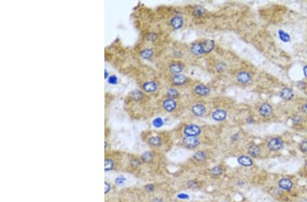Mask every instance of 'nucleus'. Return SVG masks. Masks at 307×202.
Segmentation results:
<instances>
[{"label": "nucleus", "instance_id": "7", "mask_svg": "<svg viewBox=\"0 0 307 202\" xmlns=\"http://www.w3.org/2000/svg\"><path fill=\"white\" fill-rule=\"evenodd\" d=\"M163 108L165 110V111L168 112H171L174 111L177 108V102H175V100H173V99H167L163 102Z\"/></svg>", "mask_w": 307, "mask_h": 202}, {"label": "nucleus", "instance_id": "23", "mask_svg": "<svg viewBox=\"0 0 307 202\" xmlns=\"http://www.w3.org/2000/svg\"><path fill=\"white\" fill-rule=\"evenodd\" d=\"M167 97H168V98L175 100V99L179 97L180 93H179V92L176 90V89L170 88L169 89H168L167 91Z\"/></svg>", "mask_w": 307, "mask_h": 202}, {"label": "nucleus", "instance_id": "40", "mask_svg": "<svg viewBox=\"0 0 307 202\" xmlns=\"http://www.w3.org/2000/svg\"><path fill=\"white\" fill-rule=\"evenodd\" d=\"M197 183L195 182H194V181H190V182H189V187H191V188H194V187H197Z\"/></svg>", "mask_w": 307, "mask_h": 202}, {"label": "nucleus", "instance_id": "33", "mask_svg": "<svg viewBox=\"0 0 307 202\" xmlns=\"http://www.w3.org/2000/svg\"><path fill=\"white\" fill-rule=\"evenodd\" d=\"M108 82L111 84H115L118 82V78L115 76H111L108 78Z\"/></svg>", "mask_w": 307, "mask_h": 202}, {"label": "nucleus", "instance_id": "11", "mask_svg": "<svg viewBox=\"0 0 307 202\" xmlns=\"http://www.w3.org/2000/svg\"><path fill=\"white\" fill-rule=\"evenodd\" d=\"M184 66L182 63H178V62H174V63H171V65L169 66V72L174 75L180 74L184 70Z\"/></svg>", "mask_w": 307, "mask_h": 202}, {"label": "nucleus", "instance_id": "3", "mask_svg": "<svg viewBox=\"0 0 307 202\" xmlns=\"http://www.w3.org/2000/svg\"><path fill=\"white\" fill-rule=\"evenodd\" d=\"M201 127L195 124L186 125L184 129V134L187 136H197L201 134Z\"/></svg>", "mask_w": 307, "mask_h": 202}, {"label": "nucleus", "instance_id": "8", "mask_svg": "<svg viewBox=\"0 0 307 202\" xmlns=\"http://www.w3.org/2000/svg\"><path fill=\"white\" fill-rule=\"evenodd\" d=\"M280 97L285 101H290L294 97V93L292 89L285 87L280 92Z\"/></svg>", "mask_w": 307, "mask_h": 202}, {"label": "nucleus", "instance_id": "35", "mask_svg": "<svg viewBox=\"0 0 307 202\" xmlns=\"http://www.w3.org/2000/svg\"><path fill=\"white\" fill-rule=\"evenodd\" d=\"M155 187L154 186V185H152V184H150V185H146L145 187V189L147 190L148 192H152L154 190Z\"/></svg>", "mask_w": 307, "mask_h": 202}, {"label": "nucleus", "instance_id": "13", "mask_svg": "<svg viewBox=\"0 0 307 202\" xmlns=\"http://www.w3.org/2000/svg\"><path fill=\"white\" fill-rule=\"evenodd\" d=\"M183 23H184L183 18L178 15L174 16L173 17L171 18V19L170 20L171 25L172 26L173 28L175 29H179L180 28H182V27L183 26Z\"/></svg>", "mask_w": 307, "mask_h": 202}, {"label": "nucleus", "instance_id": "15", "mask_svg": "<svg viewBox=\"0 0 307 202\" xmlns=\"http://www.w3.org/2000/svg\"><path fill=\"white\" fill-rule=\"evenodd\" d=\"M143 89L146 93H153L157 90L158 85L155 82L153 81H148L144 82L143 86Z\"/></svg>", "mask_w": 307, "mask_h": 202}, {"label": "nucleus", "instance_id": "16", "mask_svg": "<svg viewBox=\"0 0 307 202\" xmlns=\"http://www.w3.org/2000/svg\"><path fill=\"white\" fill-rule=\"evenodd\" d=\"M238 162L240 165L244 167H251L253 165V161L251 158L246 155H242L238 157Z\"/></svg>", "mask_w": 307, "mask_h": 202}, {"label": "nucleus", "instance_id": "37", "mask_svg": "<svg viewBox=\"0 0 307 202\" xmlns=\"http://www.w3.org/2000/svg\"><path fill=\"white\" fill-rule=\"evenodd\" d=\"M111 190V185L110 184L107 182H105V193L107 194V193L109 192V190Z\"/></svg>", "mask_w": 307, "mask_h": 202}, {"label": "nucleus", "instance_id": "25", "mask_svg": "<svg viewBox=\"0 0 307 202\" xmlns=\"http://www.w3.org/2000/svg\"><path fill=\"white\" fill-rule=\"evenodd\" d=\"M141 159L145 163H150L154 159V155L151 152H145L141 155Z\"/></svg>", "mask_w": 307, "mask_h": 202}, {"label": "nucleus", "instance_id": "1", "mask_svg": "<svg viewBox=\"0 0 307 202\" xmlns=\"http://www.w3.org/2000/svg\"><path fill=\"white\" fill-rule=\"evenodd\" d=\"M284 142L281 137H272L268 142L267 148L270 151H278L283 148Z\"/></svg>", "mask_w": 307, "mask_h": 202}, {"label": "nucleus", "instance_id": "26", "mask_svg": "<svg viewBox=\"0 0 307 202\" xmlns=\"http://www.w3.org/2000/svg\"><path fill=\"white\" fill-rule=\"evenodd\" d=\"M114 165H115V163L111 159H109V158L105 159V171H108L112 170L113 169Z\"/></svg>", "mask_w": 307, "mask_h": 202}, {"label": "nucleus", "instance_id": "31", "mask_svg": "<svg viewBox=\"0 0 307 202\" xmlns=\"http://www.w3.org/2000/svg\"><path fill=\"white\" fill-rule=\"evenodd\" d=\"M126 178L124 176H120L115 179V182L118 185H124L126 182Z\"/></svg>", "mask_w": 307, "mask_h": 202}, {"label": "nucleus", "instance_id": "17", "mask_svg": "<svg viewBox=\"0 0 307 202\" xmlns=\"http://www.w3.org/2000/svg\"><path fill=\"white\" fill-rule=\"evenodd\" d=\"M190 50H191V53L193 54L194 55H196V56L204 54V52H203V49L201 43L192 44Z\"/></svg>", "mask_w": 307, "mask_h": 202}, {"label": "nucleus", "instance_id": "20", "mask_svg": "<svg viewBox=\"0 0 307 202\" xmlns=\"http://www.w3.org/2000/svg\"><path fill=\"white\" fill-rule=\"evenodd\" d=\"M162 139L160 136H152L148 140V144L150 146L154 147H159L161 146Z\"/></svg>", "mask_w": 307, "mask_h": 202}, {"label": "nucleus", "instance_id": "6", "mask_svg": "<svg viewBox=\"0 0 307 202\" xmlns=\"http://www.w3.org/2000/svg\"><path fill=\"white\" fill-rule=\"evenodd\" d=\"M192 112L197 116H203L206 113V108L202 104H195L192 106Z\"/></svg>", "mask_w": 307, "mask_h": 202}, {"label": "nucleus", "instance_id": "4", "mask_svg": "<svg viewBox=\"0 0 307 202\" xmlns=\"http://www.w3.org/2000/svg\"><path fill=\"white\" fill-rule=\"evenodd\" d=\"M259 112L260 115L263 117H269L272 115L273 112L272 105L268 103H263L260 105L259 108Z\"/></svg>", "mask_w": 307, "mask_h": 202}, {"label": "nucleus", "instance_id": "27", "mask_svg": "<svg viewBox=\"0 0 307 202\" xmlns=\"http://www.w3.org/2000/svg\"><path fill=\"white\" fill-rule=\"evenodd\" d=\"M223 169L221 166H215L211 169V174L214 176H221L223 174Z\"/></svg>", "mask_w": 307, "mask_h": 202}, {"label": "nucleus", "instance_id": "5", "mask_svg": "<svg viewBox=\"0 0 307 202\" xmlns=\"http://www.w3.org/2000/svg\"><path fill=\"white\" fill-rule=\"evenodd\" d=\"M238 81L241 84H247L251 80V75L246 71H241L238 72L236 76Z\"/></svg>", "mask_w": 307, "mask_h": 202}, {"label": "nucleus", "instance_id": "22", "mask_svg": "<svg viewBox=\"0 0 307 202\" xmlns=\"http://www.w3.org/2000/svg\"><path fill=\"white\" fill-rule=\"evenodd\" d=\"M154 51L152 49H145L142 50L140 52V55L142 58L144 59H150L153 56Z\"/></svg>", "mask_w": 307, "mask_h": 202}, {"label": "nucleus", "instance_id": "12", "mask_svg": "<svg viewBox=\"0 0 307 202\" xmlns=\"http://www.w3.org/2000/svg\"><path fill=\"white\" fill-rule=\"evenodd\" d=\"M194 93L199 96H206L209 95L210 93V89L209 87L203 85V84H198L194 87Z\"/></svg>", "mask_w": 307, "mask_h": 202}, {"label": "nucleus", "instance_id": "28", "mask_svg": "<svg viewBox=\"0 0 307 202\" xmlns=\"http://www.w3.org/2000/svg\"><path fill=\"white\" fill-rule=\"evenodd\" d=\"M131 95H132V99L136 101L141 100V99L143 98V94H142V93L140 91H138V90H135L134 91H132V93H131Z\"/></svg>", "mask_w": 307, "mask_h": 202}, {"label": "nucleus", "instance_id": "38", "mask_svg": "<svg viewBox=\"0 0 307 202\" xmlns=\"http://www.w3.org/2000/svg\"><path fill=\"white\" fill-rule=\"evenodd\" d=\"M301 110L304 112V114H307V104H304L302 105Z\"/></svg>", "mask_w": 307, "mask_h": 202}, {"label": "nucleus", "instance_id": "18", "mask_svg": "<svg viewBox=\"0 0 307 202\" xmlns=\"http://www.w3.org/2000/svg\"><path fill=\"white\" fill-rule=\"evenodd\" d=\"M204 53H208L214 49V42L212 40H205L201 42Z\"/></svg>", "mask_w": 307, "mask_h": 202}, {"label": "nucleus", "instance_id": "14", "mask_svg": "<svg viewBox=\"0 0 307 202\" xmlns=\"http://www.w3.org/2000/svg\"><path fill=\"white\" fill-rule=\"evenodd\" d=\"M212 118L216 121H223L227 118V112L222 109H218L213 112Z\"/></svg>", "mask_w": 307, "mask_h": 202}, {"label": "nucleus", "instance_id": "41", "mask_svg": "<svg viewBox=\"0 0 307 202\" xmlns=\"http://www.w3.org/2000/svg\"><path fill=\"white\" fill-rule=\"evenodd\" d=\"M303 73H304V75L305 76V77L307 78V65H306L303 68Z\"/></svg>", "mask_w": 307, "mask_h": 202}, {"label": "nucleus", "instance_id": "9", "mask_svg": "<svg viewBox=\"0 0 307 202\" xmlns=\"http://www.w3.org/2000/svg\"><path fill=\"white\" fill-rule=\"evenodd\" d=\"M187 80V77L185 75L180 73V74L174 75L171 78V82L173 85L181 86L186 83Z\"/></svg>", "mask_w": 307, "mask_h": 202}, {"label": "nucleus", "instance_id": "43", "mask_svg": "<svg viewBox=\"0 0 307 202\" xmlns=\"http://www.w3.org/2000/svg\"><path fill=\"white\" fill-rule=\"evenodd\" d=\"M105 78H108V76H109V73H108V72H107V70H105Z\"/></svg>", "mask_w": 307, "mask_h": 202}, {"label": "nucleus", "instance_id": "24", "mask_svg": "<svg viewBox=\"0 0 307 202\" xmlns=\"http://www.w3.org/2000/svg\"><path fill=\"white\" fill-rule=\"evenodd\" d=\"M193 158L197 161H203L206 159V155L203 151H198L194 154Z\"/></svg>", "mask_w": 307, "mask_h": 202}, {"label": "nucleus", "instance_id": "30", "mask_svg": "<svg viewBox=\"0 0 307 202\" xmlns=\"http://www.w3.org/2000/svg\"><path fill=\"white\" fill-rule=\"evenodd\" d=\"M205 12L204 11V9L201 7H197V8L194 9V15L196 16V17H201L203 15H204Z\"/></svg>", "mask_w": 307, "mask_h": 202}, {"label": "nucleus", "instance_id": "42", "mask_svg": "<svg viewBox=\"0 0 307 202\" xmlns=\"http://www.w3.org/2000/svg\"><path fill=\"white\" fill-rule=\"evenodd\" d=\"M152 202H164V201L162 200V199H160V198H156L154 199V200L152 201Z\"/></svg>", "mask_w": 307, "mask_h": 202}, {"label": "nucleus", "instance_id": "36", "mask_svg": "<svg viewBox=\"0 0 307 202\" xmlns=\"http://www.w3.org/2000/svg\"><path fill=\"white\" fill-rule=\"evenodd\" d=\"M177 197L181 199H189V195L186 193H179L177 195Z\"/></svg>", "mask_w": 307, "mask_h": 202}, {"label": "nucleus", "instance_id": "19", "mask_svg": "<svg viewBox=\"0 0 307 202\" xmlns=\"http://www.w3.org/2000/svg\"><path fill=\"white\" fill-rule=\"evenodd\" d=\"M248 152L249 155L251 156L252 157L256 158L258 156H259L261 154V149L259 146L256 145V144H251V146L249 147Z\"/></svg>", "mask_w": 307, "mask_h": 202}, {"label": "nucleus", "instance_id": "21", "mask_svg": "<svg viewBox=\"0 0 307 202\" xmlns=\"http://www.w3.org/2000/svg\"><path fill=\"white\" fill-rule=\"evenodd\" d=\"M278 33L279 38H280V40L282 41V42H285V43L289 42L291 40V37L289 36V34L287 33V32L282 30V29H280V30L278 31Z\"/></svg>", "mask_w": 307, "mask_h": 202}, {"label": "nucleus", "instance_id": "29", "mask_svg": "<svg viewBox=\"0 0 307 202\" xmlns=\"http://www.w3.org/2000/svg\"><path fill=\"white\" fill-rule=\"evenodd\" d=\"M164 124V122H163V120L161 118H159V117H158V118H156L153 121V125L154 127H156V128H160L161 127L162 125H163Z\"/></svg>", "mask_w": 307, "mask_h": 202}, {"label": "nucleus", "instance_id": "32", "mask_svg": "<svg viewBox=\"0 0 307 202\" xmlns=\"http://www.w3.org/2000/svg\"><path fill=\"white\" fill-rule=\"evenodd\" d=\"M300 148L302 153L307 154V140L301 142L300 145Z\"/></svg>", "mask_w": 307, "mask_h": 202}, {"label": "nucleus", "instance_id": "10", "mask_svg": "<svg viewBox=\"0 0 307 202\" xmlns=\"http://www.w3.org/2000/svg\"><path fill=\"white\" fill-rule=\"evenodd\" d=\"M293 186H294V184H293L292 180L287 178H282L278 182V187L284 190H292Z\"/></svg>", "mask_w": 307, "mask_h": 202}, {"label": "nucleus", "instance_id": "34", "mask_svg": "<svg viewBox=\"0 0 307 202\" xmlns=\"http://www.w3.org/2000/svg\"><path fill=\"white\" fill-rule=\"evenodd\" d=\"M302 121V117L299 115H295L292 118V122L294 123H300Z\"/></svg>", "mask_w": 307, "mask_h": 202}, {"label": "nucleus", "instance_id": "2", "mask_svg": "<svg viewBox=\"0 0 307 202\" xmlns=\"http://www.w3.org/2000/svg\"><path fill=\"white\" fill-rule=\"evenodd\" d=\"M184 145L188 148L194 149L199 145V139L197 136H186L182 140Z\"/></svg>", "mask_w": 307, "mask_h": 202}, {"label": "nucleus", "instance_id": "39", "mask_svg": "<svg viewBox=\"0 0 307 202\" xmlns=\"http://www.w3.org/2000/svg\"><path fill=\"white\" fill-rule=\"evenodd\" d=\"M238 139H239V135L237 134L233 135L232 136H231V140L233 142H237L238 140Z\"/></svg>", "mask_w": 307, "mask_h": 202}]
</instances>
